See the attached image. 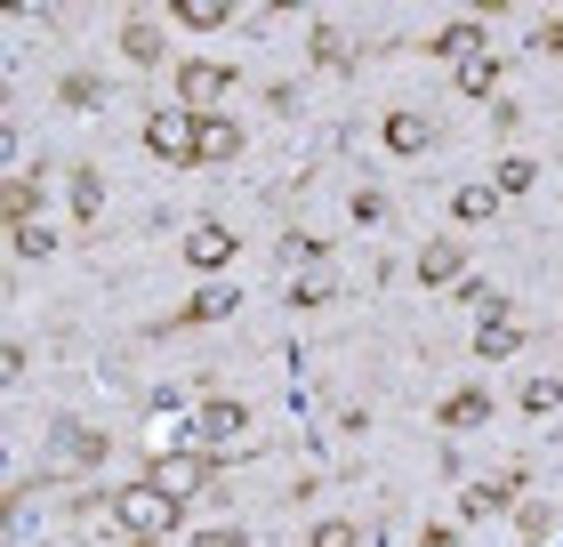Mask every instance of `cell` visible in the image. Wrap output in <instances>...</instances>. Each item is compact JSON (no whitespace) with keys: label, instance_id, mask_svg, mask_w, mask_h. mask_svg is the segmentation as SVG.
Returning <instances> with one entry per match:
<instances>
[{"label":"cell","instance_id":"1","mask_svg":"<svg viewBox=\"0 0 563 547\" xmlns=\"http://www.w3.org/2000/svg\"><path fill=\"white\" fill-rule=\"evenodd\" d=\"M113 515L130 524V539H162V532H177V524H186V507H177V500H162L153 483H130V491L113 500Z\"/></svg>","mask_w":563,"mask_h":547},{"label":"cell","instance_id":"2","mask_svg":"<svg viewBox=\"0 0 563 547\" xmlns=\"http://www.w3.org/2000/svg\"><path fill=\"white\" fill-rule=\"evenodd\" d=\"M145 145L162 153V162H201V121L194 113H145Z\"/></svg>","mask_w":563,"mask_h":547},{"label":"cell","instance_id":"3","mask_svg":"<svg viewBox=\"0 0 563 547\" xmlns=\"http://www.w3.org/2000/svg\"><path fill=\"white\" fill-rule=\"evenodd\" d=\"M177 89H186V106H194L201 121H210V106H218L225 89H234V73L210 65V57H186V65H177Z\"/></svg>","mask_w":563,"mask_h":547},{"label":"cell","instance_id":"4","mask_svg":"<svg viewBox=\"0 0 563 547\" xmlns=\"http://www.w3.org/2000/svg\"><path fill=\"white\" fill-rule=\"evenodd\" d=\"M145 483L162 491V500H177V507H186L194 491H201V451H162V459H153V475H145Z\"/></svg>","mask_w":563,"mask_h":547},{"label":"cell","instance_id":"5","mask_svg":"<svg viewBox=\"0 0 563 547\" xmlns=\"http://www.w3.org/2000/svg\"><path fill=\"white\" fill-rule=\"evenodd\" d=\"M225 258H234V233H225V226H194L186 233V266L194 274H218Z\"/></svg>","mask_w":563,"mask_h":547},{"label":"cell","instance_id":"6","mask_svg":"<svg viewBox=\"0 0 563 547\" xmlns=\"http://www.w3.org/2000/svg\"><path fill=\"white\" fill-rule=\"evenodd\" d=\"M242 427H250L242 403H201V411H194V442H234Z\"/></svg>","mask_w":563,"mask_h":547},{"label":"cell","instance_id":"7","mask_svg":"<svg viewBox=\"0 0 563 547\" xmlns=\"http://www.w3.org/2000/svg\"><path fill=\"white\" fill-rule=\"evenodd\" d=\"M434 419H443L451 435H459V427H483V419H492V395H483V386H459V395H443Z\"/></svg>","mask_w":563,"mask_h":547},{"label":"cell","instance_id":"8","mask_svg":"<svg viewBox=\"0 0 563 547\" xmlns=\"http://www.w3.org/2000/svg\"><path fill=\"white\" fill-rule=\"evenodd\" d=\"M459 274H467V250H459V242H427L419 250V282L443 291V282H459Z\"/></svg>","mask_w":563,"mask_h":547},{"label":"cell","instance_id":"9","mask_svg":"<svg viewBox=\"0 0 563 547\" xmlns=\"http://www.w3.org/2000/svg\"><path fill=\"white\" fill-rule=\"evenodd\" d=\"M451 218H459V226H492V218H499V186H459V194H451Z\"/></svg>","mask_w":563,"mask_h":547},{"label":"cell","instance_id":"10","mask_svg":"<svg viewBox=\"0 0 563 547\" xmlns=\"http://www.w3.org/2000/svg\"><path fill=\"white\" fill-rule=\"evenodd\" d=\"M33 210H41V186H33V177H9V186H0V218L33 226Z\"/></svg>","mask_w":563,"mask_h":547},{"label":"cell","instance_id":"11","mask_svg":"<svg viewBox=\"0 0 563 547\" xmlns=\"http://www.w3.org/2000/svg\"><path fill=\"white\" fill-rule=\"evenodd\" d=\"M427 145H434V121H419V113L387 121V153H427Z\"/></svg>","mask_w":563,"mask_h":547},{"label":"cell","instance_id":"12","mask_svg":"<svg viewBox=\"0 0 563 547\" xmlns=\"http://www.w3.org/2000/svg\"><path fill=\"white\" fill-rule=\"evenodd\" d=\"M516 347H523V330H516V322H507V315L475 330V354H483V362H507V354H516Z\"/></svg>","mask_w":563,"mask_h":547},{"label":"cell","instance_id":"13","mask_svg":"<svg viewBox=\"0 0 563 547\" xmlns=\"http://www.w3.org/2000/svg\"><path fill=\"white\" fill-rule=\"evenodd\" d=\"M434 57H451V65H475V57H483V24H451V33L434 41Z\"/></svg>","mask_w":563,"mask_h":547},{"label":"cell","instance_id":"14","mask_svg":"<svg viewBox=\"0 0 563 547\" xmlns=\"http://www.w3.org/2000/svg\"><path fill=\"white\" fill-rule=\"evenodd\" d=\"M121 48L137 57V73H145V65H162V33H153L145 17H130V24H121Z\"/></svg>","mask_w":563,"mask_h":547},{"label":"cell","instance_id":"15","mask_svg":"<svg viewBox=\"0 0 563 547\" xmlns=\"http://www.w3.org/2000/svg\"><path fill=\"white\" fill-rule=\"evenodd\" d=\"M242 153V129L234 121H201V162H234Z\"/></svg>","mask_w":563,"mask_h":547},{"label":"cell","instance_id":"16","mask_svg":"<svg viewBox=\"0 0 563 547\" xmlns=\"http://www.w3.org/2000/svg\"><path fill=\"white\" fill-rule=\"evenodd\" d=\"M169 17H177V24H194V33H218V24L234 17V9H225V0H177Z\"/></svg>","mask_w":563,"mask_h":547},{"label":"cell","instance_id":"17","mask_svg":"<svg viewBox=\"0 0 563 547\" xmlns=\"http://www.w3.org/2000/svg\"><path fill=\"white\" fill-rule=\"evenodd\" d=\"M499 89V57H475V65H459V97H492Z\"/></svg>","mask_w":563,"mask_h":547},{"label":"cell","instance_id":"18","mask_svg":"<svg viewBox=\"0 0 563 547\" xmlns=\"http://www.w3.org/2000/svg\"><path fill=\"white\" fill-rule=\"evenodd\" d=\"M225 315H234V291H218V282L194 291V306H186V322H225Z\"/></svg>","mask_w":563,"mask_h":547},{"label":"cell","instance_id":"19","mask_svg":"<svg viewBox=\"0 0 563 547\" xmlns=\"http://www.w3.org/2000/svg\"><path fill=\"white\" fill-rule=\"evenodd\" d=\"M97 201H106V177H97V169H73V218H97Z\"/></svg>","mask_w":563,"mask_h":547},{"label":"cell","instance_id":"20","mask_svg":"<svg viewBox=\"0 0 563 547\" xmlns=\"http://www.w3.org/2000/svg\"><path fill=\"white\" fill-rule=\"evenodd\" d=\"M516 500V483H475L467 500H459V515H492V507H507Z\"/></svg>","mask_w":563,"mask_h":547},{"label":"cell","instance_id":"21","mask_svg":"<svg viewBox=\"0 0 563 547\" xmlns=\"http://www.w3.org/2000/svg\"><path fill=\"white\" fill-rule=\"evenodd\" d=\"M290 306H330V266H306L298 291H290Z\"/></svg>","mask_w":563,"mask_h":547},{"label":"cell","instance_id":"22","mask_svg":"<svg viewBox=\"0 0 563 547\" xmlns=\"http://www.w3.org/2000/svg\"><path fill=\"white\" fill-rule=\"evenodd\" d=\"M57 442H65V451L81 459V467H89V459H106V435H89V427H65Z\"/></svg>","mask_w":563,"mask_h":547},{"label":"cell","instance_id":"23","mask_svg":"<svg viewBox=\"0 0 563 547\" xmlns=\"http://www.w3.org/2000/svg\"><path fill=\"white\" fill-rule=\"evenodd\" d=\"M531 186H540V169H531V162H499V201L507 194H531Z\"/></svg>","mask_w":563,"mask_h":547},{"label":"cell","instance_id":"24","mask_svg":"<svg viewBox=\"0 0 563 547\" xmlns=\"http://www.w3.org/2000/svg\"><path fill=\"white\" fill-rule=\"evenodd\" d=\"M314 547H363V532H354L346 515H330V524H314Z\"/></svg>","mask_w":563,"mask_h":547},{"label":"cell","instance_id":"25","mask_svg":"<svg viewBox=\"0 0 563 547\" xmlns=\"http://www.w3.org/2000/svg\"><path fill=\"white\" fill-rule=\"evenodd\" d=\"M48 250H57V233H48V226H16V258H48Z\"/></svg>","mask_w":563,"mask_h":547},{"label":"cell","instance_id":"26","mask_svg":"<svg viewBox=\"0 0 563 547\" xmlns=\"http://www.w3.org/2000/svg\"><path fill=\"white\" fill-rule=\"evenodd\" d=\"M563 403V379H531L523 386V411H555Z\"/></svg>","mask_w":563,"mask_h":547},{"label":"cell","instance_id":"27","mask_svg":"<svg viewBox=\"0 0 563 547\" xmlns=\"http://www.w3.org/2000/svg\"><path fill=\"white\" fill-rule=\"evenodd\" d=\"M282 258H290V266H314L322 242H314V233H290V242H282Z\"/></svg>","mask_w":563,"mask_h":547},{"label":"cell","instance_id":"28","mask_svg":"<svg viewBox=\"0 0 563 547\" xmlns=\"http://www.w3.org/2000/svg\"><path fill=\"white\" fill-rule=\"evenodd\" d=\"M186 547H242V532H194Z\"/></svg>","mask_w":563,"mask_h":547},{"label":"cell","instance_id":"29","mask_svg":"<svg viewBox=\"0 0 563 547\" xmlns=\"http://www.w3.org/2000/svg\"><path fill=\"white\" fill-rule=\"evenodd\" d=\"M531 48H540V57H563V24H548V33L531 41Z\"/></svg>","mask_w":563,"mask_h":547},{"label":"cell","instance_id":"30","mask_svg":"<svg viewBox=\"0 0 563 547\" xmlns=\"http://www.w3.org/2000/svg\"><path fill=\"white\" fill-rule=\"evenodd\" d=\"M555 442H563V435H555Z\"/></svg>","mask_w":563,"mask_h":547}]
</instances>
